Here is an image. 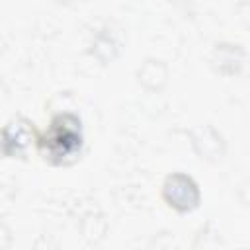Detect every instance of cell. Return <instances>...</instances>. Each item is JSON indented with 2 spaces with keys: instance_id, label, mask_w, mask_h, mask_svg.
Here are the masks:
<instances>
[{
  "instance_id": "cell-3",
  "label": "cell",
  "mask_w": 250,
  "mask_h": 250,
  "mask_svg": "<svg viewBox=\"0 0 250 250\" xmlns=\"http://www.w3.org/2000/svg\"><path fill=\"white\" fill-rule=\"evenodd\" d=\"M35 143H37L35 123L25 115H14L0 129V145L4 158H25Z\"/></svg>"
},
{
  "instance_id": "cell-9",
  "label": "cell",
  "mask_w": 250,
  "mask_h": 250,
  "mask_svg": "<svg viewBox=\"0 0 250 250\" xmlns=\"http://www.w3.org/2000/svg\"><path fill=\"white\" fill-rule=\"evenodd\" d=\"M4 158V154H2V145H0V160Z\"/></svg>"
},
{
  "instance_id": "cell-5",
  "label": "cell",
  "mask_w": 250,
  "mask_h": 250,
  "mask_svg": "<svg viewBox=\"0 0 250 250\" xmlns=\"http://www.w3.org/2000/svg\"><path fill=\"white\" fill-rule=\"evenodd\" d=\"M246 62V51L234 43H217L209 55V66L221 76H236Z\"/></svg>"
},
{
  "instance_id": "cell-7",
  "label": "cell",
  "mask_w": 250,
  "mask_h": 250,
  "mask_svg": "<svg viewBox=\"0 0 250 250\" xmlns=\"http://www.w3.org/2000/svg\"><path fill=\"white\" fill-rule=\"evenodd\" d=\"M92 47H94V49H90V53H92L102 64L111 62V61L117 57V51H119L117 43H115L113 37L107 35V33H98L96 39H94V43H92Z\"/></svg>"
},
{
  "instance_id": "cell-8",
  "label": "cell",
  "mask_w": 250,
  "mask_h": 250,
  "mask_svg": "<svg viewBox=\"0 0 250 250\" xmlns=\"http://www.w3.org/2000/svg\"><path fill=\"white\" fill-rule=\"evenodd\" d=\"M10 246H12V230L4 221H0V248H10Z\"/></svg>"
},
{
  "instance_id": "cell-2",
  "label": "cell",
  "mask_w": 250,
  "mask_h": 250,
  "mask_svg": "<svg viewBox=\"0 0 250 250\" xmlns=\"http://www.w3.org/2000/svg\"><path fill=\"white\" fill-rule=\"evenodd\" d=\"M160 195L168 209L178 215H188L195 211L201 203V189L197 182L184 172H172L164 178Z\"/></svg>"
},
{
  "instance_id": "cell-1",
  "label": "cell",
  "mask_w": 250,
  "mask_h": 250,
  "mask_svg": "<svg viewBox=\"0 0 250 250\" xmlns=\"http://www.w3.org/2000/svg\"><path fill=\"white\" fill-rule=\"evenodd\" d=\"M37 150L51 166H70L80 158L84 146L82 121L76 113L62 111L51 117L49 127L37 135Z\"/></svg>"
},
{
  "instance_id": "cell-4",
  "label": "cell",
  "mask_w": 250,
  "mask_h": 250,
  "mask_svg": "<svg viewBox=\"0 0 250 250\" xmlns=\"http://www.w3.org/2000/svg\"><path fill=\"white\" fill-rule=\"evenodd\" d=\"M186 133H188L191 148L199 160H205L209 164H217L223 160V156L227 152V145H225L223 135L213 125H209V123L197 125Z\"/></svg>"
},
{
  "instance_id": "cell-6",
  "label": "cell",
  "mask_w": 250,
  "mask_h": 250,
  "mask_svg": "<svg viewBox=\"0 0 250 250\" xmlns=\"http://www.w3.org/2000/svg\"><path fill=\"white\" fill-rule=\"evenodd\" d=\"M168 66L160 59H146L137 70L139 84L148 92H160L168 84Z\"/></svg>"
}]
</instances>
